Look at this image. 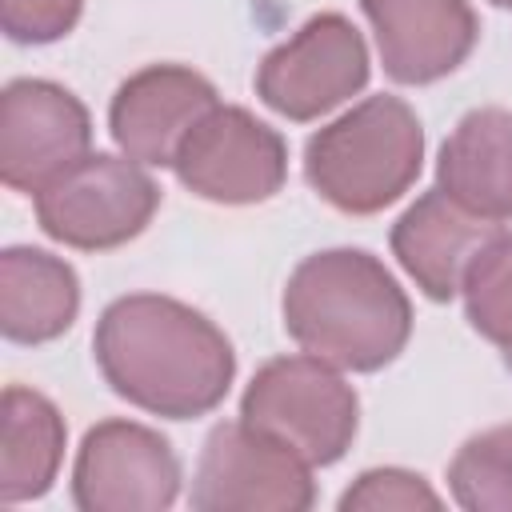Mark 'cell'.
I'll return each mask as SVG.
<instances>
[{"label": "cell", "instance_id": "13", "mask_svg": "<svg viewBox=\"0 0 512 512\" xmlns=\"http://www.w3.org/2000/svg\"><path fill=\"white\" fill-rule=\"evenodd\" d=\"M496 232L500 228L492 220L472 216L440 188H432L392 224V252L428 300H452L468 260Z\"/></svg>", "mask_w": 512, "mask_h": 512}, {"label": "cell", "instance_id": "11", "mask_svg": "<svg viewBox=\"0 0 512 512\" xmlns=\"http://www.w3.org/2000/svg\"><path fill=\"white\" fill-rule=\"evenodd\" d=\"M216 88L184 64H148L128 76L108 108L112 140L140 164L176 160L184 136L216 108Z\"/></svg>", "mask_w": 512, "mask_h": 512}, {"label": "cell", "instance_id": "12", "mask_svg": "<svg viewBox=\"0 0 512 512\" xmlns=\"http://www.w3.org/2000/svg\"><path fill=\"white\" fill-rule=\"evenodd\" d=\"M384 72L400 84H432L456 72L476 36V12L468 0H360Z\"/></svg>", "mask_w": 512, "mask_h": 512}, {"label": "cell", "instance_id": "9", "mask_svg": "<svg viewBox=\"0 0 512 512\" xmlns=\"http://www.w3.org/2000/svg\"><path fill=\"white\" fill-rule=\"evenodd\" d=\"M180 496L172 444L136 420H100L84 432L72 500L84 512H164Z\"/></svg>", "mask_w": 512, "mask_h": 512}, {"label": "cell", "instance_id": "19", "mask_svg": "<svg viewBox=\"0 0 512 512\" xmlns=\"http://www.w3.org/2000/svg\"><path fill=\"white\" fill-rule=\"evenodd\" d=\"M416 508L436 512L440 496L424 484V476L404 468H372L340 496V512H416Z\"/></svg>", "mask_w": 512, "mask_h": 512}, {"label": "cell", "instance_id": "10", "mask_svg": "<svg viewBox=\"0 0 512 512\" xmlns=\"http://www.w3.org/2000/svg\"><path fill=\"white\" fill-rule=\"evenodd\" d=\"M88 108L52 80H12L0 100V176L16 192H44L88 156Z\"/></svg>", "mask_w": 512, "mask_h": 512}, {"label": "cell", "instance_id": "16", "mask_svg": "<svg viewBox=\"0 0 512 512\" xmlns=\"http://www.w3.org/2000/svg\"><path fill=\"white\" fill-rule=\"evenodd\" d=\"M64 456V420L56 404L24 384L4 388V436H0V500L20 504L52 488Z\"/></svg>", "mask_w": 512, "mask_h": 512}, {"label": "cell", "instance_id": "1", "mask_svg": "<svg viewBox=\"0 0 512 512\" xmlns=\"http://www.w3.org/2000/svg\"><path fill=\"white\" fill-rule=\"evenodd\" d=\"M92 348L116 396L168 420L212 412L236 376L228 336L204 312L156 292L112 300Z\"/></svg>", "mask_w": 512, "mask_h": 512}, {"label": "cell", "instance_id": "7", "mask_svg": "<svg viewBox=\"0 0 512 512\" xmlns=\"http://www.w3.org/2000/svg\"><path fill=\"white\" fill-rule=\"evenodd\" d=\"M368 84V48L340 12H320L296 36L276 44L256 68V96L288 116L316 120Z\"/></svg>", "mask_w": 512, "mask_h": 512}, {"label": "cell", "instance_id": "21", "mask_svg": "<svg viewBox=\"0 0 512 512\" xmlns=\"http://www.w3.org/2000/svg\"><path fill=\"white\" fill-rule=\"evenodd\" d=\"M492 4H500V8H512V0H492Z\"/></svg>", "mask_w": 512, "mask_h": 512}, {"label": "cell", "instance_id": "8", "mask_svg": "<svg viewBox=\"0 0 512 512\" xmlns=\"http://www.w3.org/2000/svg\"><path fill=\"white\" fill-rule=\"evenodd\" d=\"M180 184L212 204H260L288 176V148L276 128L248 108L216 104L172 160Z\"/></svg>", "mask_w": 512, "mask_h": 512}, {"label": "cell", "instance_id": "20", "mask_svg": "<svg viewBox=\"0 0 512 512\" xmlns=\"http://www.w3.org/2000/svg\"><path fill=\"white\" fill-rule=\"evenodd\" d=\"M84 0H0V24L16 44H52L80 20Z\"/></svg>", "mask_w": 512, "mask_h": 512}, {"label": "cell", "instance_id": "4", "mask_svg": "<svg viewBox=\"0 0 512 512\" xmlns=\"http://www.w3.org/2000/svg\"><path fill=\"white\" fill-rule=\"evenodd\" d=\"M240 420L296 448L312 468L336 464L360 424V400L320 356L268 360L240 400Z\"/></svg>", "mask_w": 512, "mask_h": 512}, {"label": "cell", "instance_id": "6", "mask_svg": "<svg viewBox=\"0 0 512 512\" xmlns=\"http://www.w3.org/2000/svg\"><path fill=\"white\" fill-rule=\"evenodd\" d=\"M312 500V464L284 440L248 420H228L208 432L192 480L196 512H304Z\"/></svg>", "mask_w": 512, "mask_h": 512}, {"label": "cell", "instance_id": "17", "mask_svg": "<svg viewBox=\"0 0 512 512\" xmlns=\"http://www.w3.org/2000/svg\"><path fill=\"white\" fill-rule=\"evenodd\" d=\"M460 296L468 324L512 352V232H496L480 244L460 276Z\"/></svg>", "mask_w": 512, "mask_h": 512}, {"label": "cell", "instance_id": "22", "mask_svg": "<svg viewBox=\"0 0 512 512\" xmlns=\"http://www.w3.org/2000/svg\"><path fill=\"white\" fill-rule=\"evenodd\" d=\"M504 356H508V368H512V352H504Z\"/></svg>", "mask_w": 512, "mask_h": 512}, {"label": "cell", "instance_id": "15", "mask_svg": "<svg viewBox=\"0 0 512 512\" xmlns=\"http://www.w3.org/2000/svg\"><path fill=\"white\" fill-rule=\"evenodd\" d=\"M80 308L76 272L40 248H8L0 256V328L16 344H44L72 328Z\"/></svg>", "mask_w": 512, "mask_h": 512}, {"label": "cell", "instance_id": "5", "mask_svg": "<svg viewBox=\"0 0 512 512\" xmlns=\"http://www.w3.org/2000/svg\"><path fill=\"white\" fill-rule=\"evenodd\" d=\"M160 208L156 180L132 156L88 152L72 164L60 180L36 192V220L40 228L84 252H104L128 244L148 228Z\"/></svg>", "mask_w": 512, "mask_h": 512}, {"label": "cell", "instance_id": "3", "mask_svg": "<svg viewBox=\"0 0 512 512\" xmlns=\"http://www.w3.org/2000/svg\"><path fill=\"white\" fill-rule=\"evenodd\" d=\"M424 128L400 96H368L304 144V176L332 208L368 216L420 176Z\"/></svg>", "mask_w": 512, "mask_h": 512}, {"label": "cell", "instance_id": "18", "mask_svg": "<svg viewBox=\"0 0 512 512\" xmlns=\"http://www.w3.org/2000/svg\"><path fill=\"white\" fill-rule=\"evenodd\" d=\"M448 484L468 512H512V424L464 440L448 464Z\"/></svg>", "mask_w": 512, "mask_h": 512}, {"label": "cell", "instance_id": "2", "mask_svg": "<svg viewBox=\"0 0 512 512\" xmlns=\"http://www.w3.org/2000/svg\"><path fill=\"white\" fill-rule=\"evenodd\" d=\"M288 336L348 372L392 364L412 336V304L364 248H328L296 264L284 288Z\"/></svg>", "mask_w": 512, "mask_h": 512}, {"label": "cell", "instance_id": "14", "mask_svg": "<svg viewBox=\"0 0 512 512\" xmlns=\"http://www.w3.org/2000/svg\"><path fill=\"white\" fill-rule=\"evenodd\" d=\"M436 188L480 220H512V112L472 108L440 148Z\"/></svg>", "mask_w": 512, "mask_h": 512}]
</instances>
